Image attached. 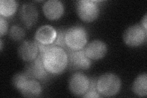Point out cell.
<instances>
[{
	"instance_id": "cell-1",
	"label": "cell",
	"mask_w": 147,
	"mask_h": 98,
	"mask_svg": "<svg viewBox=\"0 0 147 98\" xmlns=\"http://www.w3.org/2000/svg\"><path fill=\"white\" fill-rule=\"evenodd\" d=\"M40 53L44 68L50 74H59L66 69L68 65L67 54L60 47L51 44Z\"/></svg>"
},
{
	"instance_id": "cell-2",
	"label": "cell",
	"mask_w": 147,
	"mask_h": 98,
	"mask_svg": "<svg viewBox=\"0 0 147 98\" xmlns=\"http://www.w3.org/2000/svg\"><path fill=\"white\" fill-rule=\"evenodd\" d=\"M120 78L116 74L106 73L96 80V88L99 94L104 97H112L117 95L121 89Z\"/></svg>"
},
{
	"instance_id": "cell-3",
	"label": "cell",
	"mask_w": 147,
	"mask_h": 98,
	"mask_svg": "<svg viewBox=\"0 0 147 98\" xmlns=\"http://www.w3.org/2000/svg\"><path fill=\"white\" fill-rule=\"evenodd\" d=\"M64 39L67 49L79 50L84 49L86 45L88 36L85 28L82 26H74L65 31Z\"/></svg>"
},
{
	"instance_id": "cell-4",
	"label": "cell",
	"mask_w": 147,
	"mask_h": 98,
	"mask_svg": "<svg viewBox=\"0 0 147 98\" xmlns=\"http://www.w3.org/2000/svg\"><path fill=\"white\" fill-rule=\"evenodd\" d=\"M100 1L82 0L76 4V11L80 19L85 22H91L97 18L100 13L98 3Z\"/></svg>"
},
{
	"instance_id": "cell-5",
	"label": "cell",
	"mask_w": 147,
	"mask_h": 98,
	"mask_svg": "<svg viewBox=\"0 0 147 98\" xmlns=\"http://www.w3.org/2000/svg\"><path fill=\"white\" fill-rule=\"evenodd\" d=\"M146 38L147 30L140 24L129 26L123 34V40L125 44L132 47H136L143 44Z\"/></svg>"
},
{
	"instance_id": "cell-6",
	"label": "cell",
	"mask_w": 147,
	"mask_h": 98,
	"mask_svg": "<svg viewBox=\"0 0 147 98\" xmlns=\"http://www.w3.org/2000/svg\"><path fill=\"white\" fill-rule=\"evenodd\" d=\"M68 64L73 70H87L91 66V60L86 57L84 49L72 50L67 49Z\"/></svg>"
},
{
	"instance_id": "cell-7",
	"label": "cell",
	"mask_w": 147,
	"mask_h": 98,
	"mask_svg": "<svg viewBox=\"0 0 147 98\" xmlns=\"http://www.w3.org/2000/svg\"><path fill=\"white\" fill-rule=\"evenodd\" d=\"M90 80L88 77L81 72L73 74L69 80V88L74 95L83 96L88 91Z\"/></svg>"
},
{
	"instance_id": "cell-8",
	"label": "cell",
	"mask_w": 147,
	"mask_h": 98,
	"mask_svg": "<svg viewBox=\"0 0 147 98\" xmlns=\"http://www.w3.org/2000/svg\"><path fill=\"white\" fill-rule=\"evenodd\" d=\"M30 63L25 71L27 76L30 78L36 79L37 80L42 82L47 80L50 74L44 68L40 53L34 60Z\"/></svg>"
},
{
	"instance_id": "cell-9",
	"label": "cell",
	"mask_w": 147,
	"mask_h": 98,
	"mask_svg": "<svg viewBox=\"0 0 147 98\" xmlns=\"http://www.w3.org/2000/svg\"><path fill=\"white\" fill-rule=\"evenodd\" d=\"M87 57L91 60H99L105 57L107 52L106 44L100 40L91 41L84 49Z\"/></svg>"
},
{
	"instance_id": "cell-10",
	"label": "cell",
	"mask_w": 147,
	"mask_h": 98,
	"mask_svg": "<svg viewBox=\"0 0 147 98\" xmlns=\"http://www.w3.org/2000/svg\"><path fill=\"white\" fill-rule=\"evenodd\" d=\"M39 47L36 41H24L18 49L20 58L26 62H31L34 60L39 55Z\"/></svg>"
},
{
	"instance_id": "cell-11",
	"label": "cell",
	"mask_w": 147,
	"mask_h": 98,
	"mask_svg": "<svg viewBox=\"0 0 147 98\" xmlns=\"http://www.w3.org/2000/svg\"><path fill=\"white\" fill-rule=\"evenodd\" d=\"M42 11L45 16L50 20L59 19L64 13V6L59 0H49L44 3Z\"/></svg>"
},
{
	"instance_id": "cell-12",
	"label": "cell",
	"mask_w": 147,
	"mask_h": 98,
	"mask_svg": "<svg viewBox=\"0 0 147 98\" xmlns=\"http://www.w3.org/2000/svg\"><path fill=\"white\" fill-rule=\"evenodd\" d=\"M20 17L26 28L33 26L38 19V11L36 7L32 3H25L21 7Z\"/></svg>"
},
{
	"instance_id": "cell-13",
	"label": "cell",
	"mask_w": 147,
	"mask_h": 98,
	"mask_svg": "<svg viewBox=\"0 0 147 98\" xmlns=\"http://www.w3.org/2000/svg\"><path fill=\"white\" fill-rule=\"evenodd\" d=\"M57 36V31L53 27L50 25H44L36 31L35 41L41 44L51 45L56 40Z\"/></svg>"
},
{
	"instance_id": "cell-14",
	"label": "cell",
	"mask_w": 147,
	"mask_h": 98,
	"mask_svg": "<svg viewBox=\"0 0 147 98\" xmlns=\"http://www.w3.org/2000/svg\"><path fill=\"white\" fill-rule=\"evenodd\" d=\"M42 91V87L38 80L29 78L19 91L24 97H36L41 94Z\"/></svg>"
},
{
	"instance_id": "cell-15",
	"label": "cell",
	"mask_w": 147,
	"mask_h": 98,
	"mask_svg": "<svg viewBox=\"0 0 147 98\" xmlns=\"http://www.w3.org/2000/svg\"><path fill=\"white\" fill-rule=\"evenodd\" d=\"M132 89L138 96L145 97L147 95V75L146 73L140 74L135 79Z\"/></svg>"
},
{
	"instance_id": "cell-16",
	"label": "cell",
	"mask_w": 147,
	"mask_h": 98,
	"mask_svg": "<svg viewBox=\"0 0 147 98\" xmlns=\"http://www.w3.org/2000/svg\"><path fill=\"white\" fill-rule=\"evenodd\" d=\"M17 7V3L14 0H1L0 14L4 18L10 17L16 13Z\"/></svg>"
},
{
	"instance_id": "cell-17",
	"label": "cell",
	"mask_w": 147,
	"mask_h": 98,
	"mask_svg": "<svg viewBox=\"0 0 147 98\" xmlns=\"http://www.w3.org/2000/svg\"><path fill=\"white\" fill-rule=\"evenodd\" d=\"M30 77L27 76V74L24 72H20L16 74L12 78V84L16 89L18 91L21 90L22 87L24 86L25 82Z\"/></svg>"
},
{
	"instance_id": "cell-18",
	"label": "cell",
	"mask_w": 147,
	"mask_h": 98,
	"mask_svg": "<svg viewBox=\"0 0 147 98\" xmlns=\"http://www.w3.org/2000/svg\"><path fill=\"white\" fill-rule=\"evenodd\" d=\"M9 36L13 41H19L24 38L25 31L22 28L17 25H13L11 26L9 31Z\"/></svg>"
},
{
	"instance_id": "cell-19",
	"label": "cell",
	"mask_w": 147,
	"mask_h": 98,
	"mask_svg": "<svg viewBox=\"0 0 147 98\" xmlns=\"http://www.w3.org/2000/svg\"><path fill=\"white\" fill-rule=\"evenodd\" d=\"M82 97L84 98H98L100 97L96 88V80H90L89 89Z\"/></svg>"
},
{
	"instance_id": "cell-20",
	"label": "cell",
	"mask_w": 147,
	"mask_h": 98,
	"mask_svg": "<svg viewBox=\"0 0 147 98\" xmlns=\"http://www.w3.org/2000/svg\"><path fill=\"white\" fill-rule=\"evenodd\" d=\"M64 34H65V31L59 30L57 32V36L56 40L53 43V45L60 47L63 48L64 50L67 49V47L65 43V39H64Z\"/></svg>"
},
{
	"instance_id": "cell-21",
	"label": "cell",
	"mask_w": 147,
	"mask_h": 98,
	"mask_svg": "<svg viewBox=\"0 0 147 98\" xmlns=\"http://www.w3.org/2000/svg\"><path fill=\"white\" fill-rule=\"evenodd\" d=\"M8 30V23L3 17H0V36L5 35Z\"/></svg>"
},
{
	"instance_id": "cell-22",
	"label": "cell",
	"mask_w": 147,
	"mask_h": 98,
	"mask_svg": "<svg viewBox=\"0 0 147 98\" xmlns=\"http://www.w3.org/2000/svg\"><path fill=\"white\" fill-rule=\"evenodd\" d=\"M140 25L144 28V29L147 30V14H146L145 15L144 18H142Z\"/></svg>"
},
{
	"instance_id": "cell-23",
	"label": "cell",
	"mask_w": 147,
	"mask_h": 98,
	"mask_svg": "<svg viewBox=\"0 0 147 98\" xmlns=\"http://www.w3.org/2000/svg\"><path fill=\"white\" fill-rule=\"evenodd\" d=\"M0 46H1V47H0V49H1V51H2L3 50V46L2 39L0 40Z\"/></svg>"
}]
</instances>
